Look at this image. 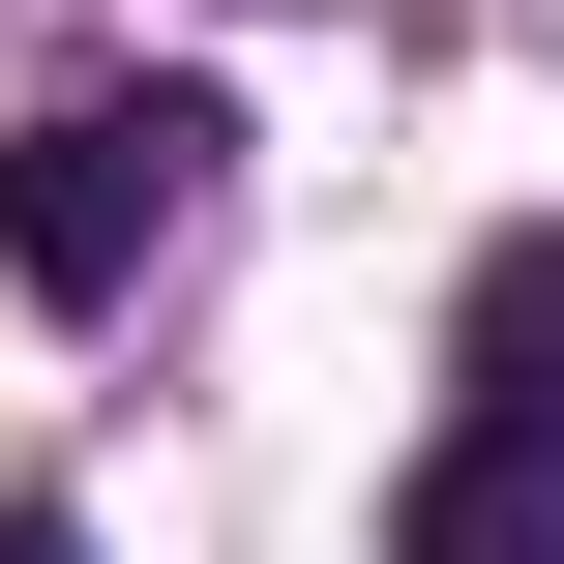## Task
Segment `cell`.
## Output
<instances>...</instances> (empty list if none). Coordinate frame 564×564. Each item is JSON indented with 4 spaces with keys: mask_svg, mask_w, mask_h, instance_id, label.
Listing matches in <instances>:
<instances>
[{
    "mask_svg": "<svg viewBox=\"0 0 564 564\" xmlns=\"http://www.w3.org/2000/svg\"><path fill=\"white\" fill-rule=\"evenodd\" d=\"M0 564H89V535H59V506H0Z\"/></svg>",
    "mask_w": 564,
    "mask_h": 564,
    "instance_id": "3957f363",
    "label": "cell"
},
{
    "mask_svg": "<svg viewBox=\"0 0 564 564\" xmlns=\"http://www.w3.org/2000/svg\"><path fill=\"white\" fill-rule=\"evenodd\" d=\"M178 208H208V119H178V89H59V119H0V268H30V297H149Z\"/></svg>",
    "mask_w": 564,
    "mask_h": 564,
    "instance_id": "7a4b0ae2",
    "label": "cell"
},
{
    "mask_svg": "<svg viewBox=\"0 0 564 564\" xmlns=\"http://www.w3.org/2000/svg\"><path fill=\"white\" fill-rule=\"evenodd\" d=\"M416 564H564V238L476 268V357H446V446H416Z\"/></svg>",
    "mask_w": 564,
    "mask_h": 564,
    "instance_id": "6da1fadb",
    "label": "cell"
}]
</instances>
